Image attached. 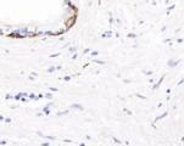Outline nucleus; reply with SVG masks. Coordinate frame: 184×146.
<instances>
[{
  "mask_svg": "<svg viewBox=\"0 0 184 146\" xmlns=\"http://www.w3.org/2000/svg\"><path fill=\"white\" fill-rule=\"evenodd\" d=\"M179 63V61H168V66L169 67H174V66H177Z\"/></svg>",
  "mask_w": 184,
  "mask_h": 146,
  "instance_id": "nucleus-1",
  "label": "nucleus"
},
{
  "mask_svg": "<svg viewBox=\"0 0 184 146\" xmlns=\"http://www.w3.org/2000/svg\"><path fill=\"white\" fill-rule=\"evenodd\" d=\"M71 107H72V108H77V110H83V107H82V106H81V105H78V104L72 105Z\"/></svg>",
  "mask_w": 184,
  "mask_h": 146,
  "instance_id": "nucleus-2",
  "label": "nucleus"
}]
</instances>
